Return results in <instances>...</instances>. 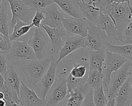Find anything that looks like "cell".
<instances>
[{
	"label": "cell",
	"instance_id": "1",
	"mask_svg": "<svg viewBox=\"0 0 132 106\" xmlns=\"http://www.w3.org/2000/svg\"><path fill=\"white\" fill-rule=\"evenodd\" d=\"M100 12L110 17L117 28L121 41L122 32L132 21L131 8L126 3L118 4L110 2Z\"/></svg>",
	"mask_w": 132,
	"mask_h": 106
},
{
	"label": "cell",
	"instance_id": "2",
	"mask_svg": "<svg viewBox=\"0 0 132 106\" xmlns=\"http://www.w3.org/2000/svg\"><path fill=\"white\" fill-rule=\"evenodd\" d=\"M50 57L42 60L36 58L21 66L31 89H34L43 77L50 67Z\"/></svg>",
	"mask_w": 132,
	"mask_h": 106
},
{
	"label": "cell",
	"instance_id": "3",
	"mask_svg": "<svg viewBox=\"0 0 132 106\" xmlns=\"http://www.w3.org/2000/svg\"><path fill=\"white\" fill-rule=\"evenodd\" d=\"M9 52L6 55L7 61L11 64L22 66L24 64L36 59L31 47L25 41H12Z\"/></svg>",
	"mask_w": 132,
	"mask_h": 106
},
{
	"label": "cell",
	"instance_id": "4",
	"mask_svg": "<svg viewBox=\"0 0 132 106\" xmlns=\"http://www.w3.org/2000/svg\"><path fill=\"white\" fill-rule=\"evenodd\" d=\"M67 78L66 70L63 69L44 98L45 105H57L65 99L67 94Z\"/></svg>",
	"mask_w": 132,
	"mask_h": 106
},
{
	"label": "cell",
	"instance_id": "5",
	"mask_svg": "<svg viewBox=\"0 0 132 106\" xmlns=\"http://www.w3.org/2000/svg\"><path fill=\"white\" fill-rule=\"evenodd\" d=\"M32 49L36 58L42 60L49 57L51 43L49 38L40 27H35L32 35L27 41Z\"/></svg>",
	"mask_w": 132,
	"mask_h": 106
},
{
	"label": "cell",
	"instance_id": "6",
	"mask_svg": "<svg viewBox=\"0 0 132 106\" xmlns=\"http://www.w3.org/2000/svg\"><path fill=\"white\" fill-rule=\"evenodd\" d=\"M87 59L82 58L79 63L73 62V67L67 75V93L86 82L89 72Z\"/></svg>",
	"mask_w": 132,
	"mask_h": 106
},
{
	"label": "cell",
	"instance_id": "7",
	"mask_svg": "<svg viewBox=\"0 0 132 106\" xmlns=\"http://www.w3.org/2000/svg\"><path fill=\"white\" fill-rule=\"evenodd\" d=\"M128 60L125 57L119 54L106 51L105 58L102 72L103 85L105 93L108 89L112 73L117 71Z\"/></svg>",
	"mask_w": 132,
	"mask_h": 106
},
{
	"label": "cell",
	"instance_id": "8",
	"mask_svg": "<svg viewBox=\"0 0 132 106\" xmlns=\"http://www.w3.org/2000/svg\"><path fill=\"white\" fill-rule=\"evenodd\" d=\"M132 62L127 61L117 71L113 72L107 92L105 93L108 99L116 98L117 93L128 77L131 74Z\"/></svg>",
	"mask_w": 132,
	"mask_h": 106
},
{
	"label": "cell",
	"instance_id": "9",
	"mask_svg": "<svg viewBox=\"0 0 132 106\" xmlns=\"http://www.w3.org/2000/svg\"><path fill=\"white\" fill-rule=\"evenodd\" d=\"M12 13L11 19L9 21V30H12L16 19L27 24H30L36 12L30 10L22 0H7Z\"/></svg>",
	"mask_w": 132,
	"mask_h": 106
},
{
	"label": "cell",
	"instance_id": "10",
	"mask_svg": "<svg viewBox=\"0 0 132 106\" xmlns=\"http://www.w3.org/2000/svg\"><path fill=\"white\" fill-rule=\"evenodd\" d=\"M86 48L90 51H96L104 48L107 43H112L104 31L90 22L88 35L85 37Z\"/></svg>",
	"mask_w": 132,
	"mask_h": 106
},
{
	"label": "cell",
	"instance_id": "11",
	"mask_svg": "<svg viewBox=\"0 0 132 106\" xmlns=\"http://www.w3.org/2000/svg\"><path fill=\"white\" fill-rule=\"evenodd\" d=\"M50 58V65L48 70L34 89L38 96L41 99L45 98L56 79V69L58 63L53 56H51Z\"/></svg>",
	"mask_w": 132,
	"mask_h": 106
},
{
	"label": "cell",
	"instance_id": "12",
	"mask_svg": "<svg viewBox=\"0 0 132 106\" xmlns=\"http://www.w3.org/2000/svg\"><path fill=\"white\" fill-rule=\"evenodd\" d=\"M90 22L85 18H77L68 17L63 19L62 26L65 28L67 34L70 36H80L87 37Z\"/></svg>",
	"mask_w": 132,
	"mask_h": 106
},
{
	"label": "cell",
	"instance_id": "13",
	"mask_svg": "<svg viewBox=\"0 0 132 106\" xmlns=\"http://www.w3.org/2000/svg\"><path fill=\"white\" fill-rule=\"evenodd\" d=\"M57 7V5L54 3L45 8L43 11L45 17L41 22V25H47L51 27L62 26L63 19L69 16L64 12H60Z\"/></svg>",
	"mask_w": 132,
	"mask_h": 106
},
{
	"label": "cell",
	"instance_id": "14",
	"mask_svg": "<svg viewBox=\"0 0 132 106\" xmlns=\"http://www.w3.org/2000/svg\"><path fill=\"white\" fill-rule=\"evenodd\" d=\"M40 27L44 30L49 38L51 51L56 54L59 53L64 42L62 38L67 34L65 28L63 26L51 27L44 25H41Z\"/></svg>",
	"mask_w": 132,
	"mask_h": 106
},
{
	"label": "cell",
	"instance_id": "15",
	"mask_svg": "<svg viewBox=\"0 0 132 106\" xmlns=\"http://www.w3.org/2000/svg\"><path fill=\"white\" fill-rule=\"evenodd\" d=\"M80 48H86L85 38L77 35L70 36L63 42L62 47L59 52L57 63L59 64L67 56Z\"/></svg>",
	"mask_w": 132,
	"mask_h": 106
},
{
	"label": "cell",
	"instance_id": "16",
	"mask_svg": "<svg viewBox=\"0 0 132 106\" xmlns=\"http://www.w3.org/2000/svg\"><path fill=\"white\" fill-rule=\"evenodd\" d=\"M20 100L23 106L45 105L44 98H40L35 90L28 87L22 80L20 87Z\"/></svg>",
	"mask_w": 132,
	"mask_h": 106
},
{
	"label": "cell",
	"instance_id": "17",
	"mask_svg": "<svg viewBox=\"0 0 132 106\" xmlns=\"http://www.w3.org/2000/svg\"><path fill=\"white\" fill-rule=\"evenodd\" d=\"M117 106H131L132 104L131 74L118 90L116 96Z\"/></svg>",
	"mask_w": 132,
	"mask_h": 106
},
{
	"label": "cell",
	"instance_id": "18",
	"mask_svg": "<svg viewBox=\"0 0 132 106\" xmlns=\"http://www.w3.org/2000/svg\"><path fill=\"white\" fill-rule=\"evenodd\" d=\"M97 26L105 32L109 39L120 41V38L118 34L117 28L110 17L100 12L97 21Z\"/></svg>",
	"mask_w": 132,
	"mask_h": 106
},
{
	"label": "cell",
	"instance_id": "19",
	"mask_svg": "<svg viewBox=\"0 0 132 106\" xmlns=\"http://www.w3.org/2000/svg\"><path fill=\"white\" fill-rule=\"evenodd\" d=\"M34 26L32 23L27 24L19 19H16V23L13 27L12 33L9 35V39L12 41H27L29 38V33Z\"/></svg>",
	"mask_w": 132,
	"mask_h": 106
},
{
	"label": "cell",
	"instance_id": "20",
	"mask_svg": "<svg viewBox=\"0 0 132 106\" xmlns=\"http://www.w3.org/2000/svg\"><path fill=\"white\" fill-rule=\"evenodd\" d=\"M91 88L87 84L80 85L68 93L67 106H80L82 105L86 95Z\"/></svg>",
	"mask_w": 132,
	"mask_h": 106
},
{
	"label": "cell",
	"instance_id": "21",
	"mask_svg": "<svg viewBox=\"0 0 132 106\" xmlns=\"http://www.w3.org/2000/svg\"><path fill=\"white\" fill-rule=\"evenodd\" d=\"M3 78L5 87L15 91L20 98V87L22 79L12 65L10 64Z\"/></svg>",
	"mask_w": 132,
	"mask_h": 106
},
{
	"label": "cell",
	"instance_id": "22",
	"mask_svg": "<svg viewBox=\"0 0 132 106\" xmlns=\"http://www.w3.org/2000/svg\"><path fill=\"white\" fill-rule=\"evenodd\" d=\"M58 7L69 17L84 18L79 10L77 2L81 0H53ZM82 2V1H81Z\"/></svg>",
	"mask_w": 132,
	"mask_h": 106
},
{
	"label": "cell",
	"instance_id": "23",
	"mask_svg": "<svg viewBox=\"0 0 132 106\" xmlns=\"http://www.w3.org/2000/svg\"><path fill=\"white\" fill-rule=\"evenodd\" d=\"M77 4L83 17L91 23L97 26L100 13L99 8L81 1L78 2Z\"/></svg>",
	"mask_w": 132,
	"mask_h": 106
},
{
	"label": "cell",
	"instance_id": "24",
	"mask_svg": "<svg viewBox=\"0 0 132 106\" xmlns=\"http://www.w3.org/2000/svg\"><path fill=\"white\" fill-rule=\"evenodd\" d=\"M105 55L106 51L104 48L96 51H90L88 62L89 71L96 70L102 73Z\"/></svg>",
	"mask_w": 132,
	"mask_h": 106
},
{
	"label": "cell",
	"instance_id": "25",
	"mask_svg": "<svg viewBox=\"0 0 132 106\" xmlns=\"http://www.w3.org/2000/svg\"><path fill=\"white\" fill-rule=\"evenodd\" d=\"M104 49L108 52L119 54L125 57L128 61L132 62V43L117 46L107 43L104 46Z\"/></svg>",
	"mask_w": 132,
	"mask_h": 106
},
{
	"label": "cell",
	"instance_id": "26",
	"mask_svg": "<svg viewBox=\"0 0 132 106\" xmlns=\"http://www.w3.org/2000/svg\"><path fill=\"white\" fill-rule=\"evenodd\" d=\"M7 14V4L5 0H3L0 5V33L9 38V26Z\"/></svg>",
	"mask_w": 132,
	"mask_h": 106
},
{
	"label": "cell",
	"instance_id": "27",
	"mask_svg": "<svg viewBox=\"0 0 132 106\" xmlns=\"http://www.w3.org/2000/svg\"><path fill=\"white\" fill-rule=\"evenodd\" d=\"M86 83L93 89H97L103 84L102 73L96 70L89 71Z\"/></svg>",
	"mask_w": 132,
	"mask_h": 106
},
{
	"label": "cell",
	"instance_id": "28",
	"mask_svg": "<svg viewBox=\"0 0 132 106\" xmlns=\"http://www.w3.org/2000/svg\"><path fill=\"white\" fill-rule=\"evenodd\" d=\"M31 10L43 12L45 8L54 3L53 0H22Z\"/></svg>",
	"mask_w": 132,
	"mask_h": 106
},
{
	"label": "cell",
	"instance_id": "29",
	"mask_svg": "<svg viewBox=\"0 0 132 106\" xmlns=\"http://www.w3.org/2000/svg\"><path fill=\"white\" fill-rule=\"evenodd\" d=\"M93 101L96 106H105L107 98L104 92L103 84L97 89H93Z\"/></svg>",
	"mask_w": 132,
	"mask_h": 106
},
{
	"label": "cell",
	"instance_id": "30",
	"mask_svg": "<svg viewBox=\"0 0 132 106\" xmlns=\"http://www.w3.org/2000/svg\"><path fill=\"white\" fill-rule=\"evenodd\" d=\"M132 21L123 30L121 35L120 42L124 44L132 43Z\"/></svg>",
	"mask_w": 132,
	"mask_h": 106
},
{
	"label": "cell",
	"instance_id": "31",
	"mask_svg": "<svg viewBox=\"0 0 132 106\" xmlns=\"http://www.w3.org/2000/svg\"><path fill=\"white\" fill-rule=\"evenodd\" d=\"M11 43L8 37L0 33V53L7 55L10 51Z\"/></svg>",
	"mask_w": 132,
	"mask_h": 106
},
{
	"label": "cell",
	"instance_id": "32",
	"mask_svg": "<svg viewBox=\"0 0 132 106\" xmlns=\"http://www.w3.org/2000/svg\"><path fill=\"white\" fill-rule=\"evenodd\" d=\"M45 15L43 12L42 11H37L34 14L32 20L31 22L35 27H40L41 25V22L44 19Z\"/></svg>",
	"mask_w": 132,
	"mask_h": 106
},
{
	"label": "cell",
	"instance_id": "33",
	"mask_svg": "<svg viewBox=\"0 0 132 106\" xmlns=\"http://www.w3.org/2000/svg\"><path fill=\"white\" fill-rule=\"evenodd\" d=\"M7 58L6 55L0 53V73L3 76L7 71Z\"/></svg>",
	"mask_w": 132,
	"mask_h": 106
},
{
	"label": "cell",
	"instance_id": "34",
	"mask_svg": "<svg viewBox=\"0 0 132 106\" xmlns=\"http://www.w3.org/2000/svg\"><path fill=\"white\" fill-rule=\"evenodd\" d=\"M82 105H94L93 101L92 88H91L86 95Z\"/></svg>",
	"mask_w": 132,
	"mask_h": 106
},
{
	"label": "cell",
	"instance_id": "35",
	"mask_svg": "<svg viewBox=\"0 0 132 106\" xmlns=\"http://www.w3.org/2000/svg\"><path fill=\"white\" fill-rule=\"evenodd\" d=\"M5 84H4V80L3 76L0 73V91L3 92L5 89Z\"/></svg>",
	"mask_w": 132,
	"mask_h": 106
},
{
	"label": "cell",
	"instance_id": "36",
	"mask_svg": "<svg viewBox=\"0 0 132 106\" xmlns=\"http://www.w3.org/2000/svg\"><path fill=\"white\" fill-rule=\"evenodd\" d=\"M111 2H114L116 3H126L128 5L129 7L131 8L130 5V0H110Z\"/></svg>",
	"mask_w": 132,
	"mask_h": 106
},
{
	"label": "cell",
	"instance_id": "37",
	"mask_svg": "<svg viewBox=\"0 0 132 106\" xmlns=\"http://www.w3.org/2000/svg\"><path fill=\"white\" fill-rule=\"evenodd\" d=\"M116 98H112L107 99L106 105H116Z\"/></svg>",
	"mask_w": 132,
	"mask_h": 106
},
{
	"label": "cell",
	"instance_id": "38",
	"mask_svg": "<svg viewBox=\"0 0 132 106\" xmlns=\"http://www.w3.org/2000/svg\"><path fill=\"white\" fill-rule=\"evenodd\" d=\"M97 1V0H83V2L93 5V4L95 3Z\"/></svg>",
	"mask_w": 132,
	"mask_h": 106
},
{
	"label": "cell",
	"instance_id": "39",
	"mask_svg": "<svg viewBox=\"0 0 132 106\" xmlns=\"http://www.w3.org/2000/svg\"><path fill=\"white\" fill-rule=\"evenodd\" d=\"M6 104L5 100L4 99H0V106H5Z\"/></svg>",
	"mask_w": 132,
	"mask_h": 106
},
{
	"label": "cell",
	"instance_id": "40",
	"mask_svg": "<svg viewBox=\"0 0 132 106\" xmlns=\"http://www.w3.org/2000/svg\"><path fill=\"white\" fill-rule=\"evenodd\" d=\"M0 99H4V94L2 91H0Z\"/></svg>",
	"mask_w": 132,
	"mask_h": 106
},
{
	"label": "cell",
	"instance_id": "41",
	"mask_svg": "<svg viewBox=\"0 0 132 106\" xmlns=\"http://www.w3.org/2000/svg\"><path fill=\"white\" fill-rule=\"evenodd\" d=\"M2 1H3V0H0V5H1V4L2 2Z\"/></svg>",
	"mask_w": 132,
	"mask_h": 106
},
{
	"label": "cell",
	"instance_id": "42",
	"mask_svg": "<svg viewBox=\"0 0 132 106\" xmlns=\"http://www.w3.org/2000/svg\"><path fill=\"white\" fill-rule=\"evenodd\" d=\"M81 1L83 2V0H81Z\"/></svg>",
	"mask_w": 132,
	"mask_h": 106
}]
</instances>
